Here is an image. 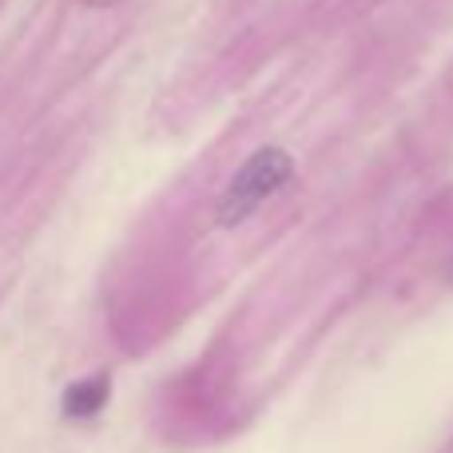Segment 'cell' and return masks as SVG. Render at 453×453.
<instances>
[{"mask_svg": "<svg viewBox=\"0 0 453 453\" xmlns=\"http://www.w3.org/2000/svg\"><path fill=\"white\" fill-rule=\"evenodd\" d=\"M84 4H92V8H111V4H119V0H84Z\"/></svg>", "mask_w": 453, "mask_h": 453, "instance_id": "cell-3", "label": "cell"}, {"mask_svg": "<svg viewBox=\"0 0 453 453\" xmlns=\"http://www.w3.org/2000/svg\"><path fill=\"white\" fill-rule=\"evenodd\" d=\"M108 398H111L108 374L80 378V382H72L68 390H64L60 410H64V418H68V422H92V418L100 414L104 406H108Z\"/></svg>", "mask_w": 453, "mask_h": 453, "instance_id": "cell-2", "label": "cell"}, {"mask_svg": "<svg viewBox=\"0 0 453 453\" xmlns=\"http://www.w3.org/2000/svg\"><path fill=\"white\" fill-rule=\"evenodd\" d=\"M446 279L453 282V258H449V263H446Z\"/></svg>", "mask_w": 453, "mask_h": 453, "instance_id": "cell-4", "label": "cell"}, {"mask_svg": "<svg viewBox=\"0 0 453 453\" xmlns=\"http://www.w3.org/2000/svg\"><path fill=\"white\" fill-rule=\"evenodd\" d=\"M295 172H298V164L287 148H279V143L255 148L239 164V172L226 180L219 199H215V223H219L223 231L242 226L250 215H258L290 180H295Z\"/></svg>", "mask_w": 453, "mask_h": 453, "instance_id": "cell-1", "label": "cell"}]
</instances>
